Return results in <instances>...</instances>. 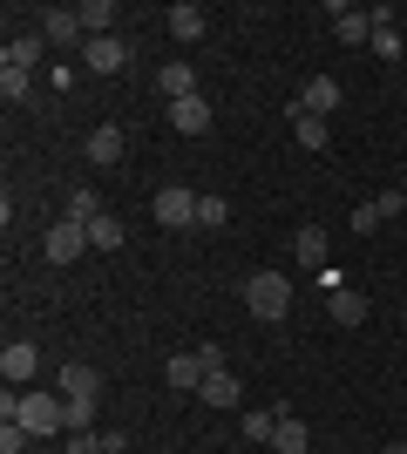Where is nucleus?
Listing matches in <instances>:
<instances>
[{"mask_svg": "<svg viewBox=\"0 0 407 454\" xmlns=\"http://www.w3.org/2000/svg\"><path fill=\"white\" fill-rule=\"evenodd\" d=\"M27 427H20V420H0V454H27Z\"/></svg>", "mask_w": 407, "mask_h": 454, "instance_id": "nucleus-29", "label": "nucleus"}, {"mask_svg": "<svg viewBox=\"0 0 407 454\" xmlns=\"http://www.w3.org/2000/svg\"><path fill=\"white\" fill-rule=\"evenodd\" d=\"M326 312H333V325H367V292H353V285H333L326 292Z\"/></svg>", "mask_w": 407, "mask_h": 454, "instance_id": "nucleus-11", "label": "nucleus"}, {"mask_svg": "<svg viewBox=\"0 0 407 454\" xmlns=\"http://www.w3.org/2000/svg\"><path fill=\"white\" fill-rule=\"evenodd\" d=\"M41 41H48V48H89V27H82L75 7H48V14H41Z\"/></svg>", "mask_w": 407, "mask_h": 454, "instance_id": "nucleus-4", "label": "nucleus"}, {"mask_svg": "<svg viewBox=\"0 0 407 454\" xmlns=\"http://www.w3.org/2000/svg\"><path fill=\"white\" fill-rule=\"evenodd\" d=\"M333 35L347 48H367L373 41V7H333Z\"/></svg>", "mask_w": 407, "mask_h": 454, "instance_id": "nucleus-12", "label": "nucleus"}, {"mask_svg": "<svg viewBox=\"0 0 407 454\" xmlns=\"http://www.w3.org/2000/svg\"><path fill=\"white\" fill-rule=\"evenodd\" d=\"M27 89H35V75H27V68H7V61H0V95H7V102H20Z\"/></svg>", "mask_w": 407, "mask_h": 454, "instance_id": "nucleus-26", "label": "nucleus"}, {"mask_svg": "<svg viewBox=\"0 0 407 454\" xmlns=\"http://www.w3.org/2000/svg\"><path fill=\"white\" fill-rule=\"evenodd\" d=\"M170 129H176V136H204V129H211V102H204V95L170 102Z\"/></svg>", "mask_w": 407, "mask_h": 454, "instance_id": "nucleus-13", "label": "nucleus"}, {"mask_svg": "<svg viewBox=\"0 0 407 454\" xmlns=\"http://www.w3.org/2000/svg\"><path fill=\"white\" fill-rule=\"evenodd\" d=\"M89 420H96V400H68V434H75V427H89Z\"/></svg>", "mask_w": 407, "mask_h": 454, "instance_id": "nucleus-31", "label": "nucleus"}, {"mask_svg": "<svg viewBox=\"0 0 407 454\" xmlns=\"http://www.w3.org/2000/svg\"><path fill=\"white\" fill-rule=\"evenodd\" d=\"M156 89L170 95V102H184V95H197V68L191 61H170V68H156Z\"/></svg>", "mask_w": 407, "mask_h": 454, "instance_id": "nucleus-20", "label": "nucleus"}, {"mask_svg": "<svg viewBox=\"0 0 407 454\" xmlns=\"http://www.w3.org/2000/svg\"><path fill=\"white\" fill-rule=\"evenodd\" d=\"M150 210H156V224H163V231H197V190L191 184H163Z\"/></svg>", "mask_w": 407, "mask_h": 454, "instance_id": "nucleus-3", "label": "nucleus"}, {"mask_svg": "<svg viewBox=\"0 0 407 454\" xmlns=\"http://www.w3.org/2000/svg\"><path fill=\"white\" fill-rule=\"evenodd\" d=\"M271 427H278V414H265V407L245 414V441H265V448H271Z\"/></svg>", "mask_w": 407, "mask_h": 454, "instance_id": "nucleus-27", "label": "nucleus"}, {"mask_svg": "<svg viewBox=\"0 0 407 454\" xmlns=\"http://www.w3.org/2000/svg\"><path fill=\"white\" fill-rule=\"evenodd\" d=\"M197 400H204V407H238V373H231V366H217V373H204Z\"/></svg>", "mask_w": 407, "mask_h": 454, "instance_id": "nucleus-16", "label": "nucleus"}, {"mask_svg": "<svg viewBox=\"0 0 407 454\" xmlns=\"http://www.w3.org/2000/svg\"><path fill=\"white\" fill-rule=\"evenodd\" d=\"M353 231H360V238H367V231H380V210L360 204V210H353Z\"/></svg>", "mask_w": 407, "mask_h": 454, "instance_id": "nucleus-33", "label": "nucleus"}, {"mask_svg": "<svg viewBox=\"0 0 407 454\" xmlns=\"http://www.w3.org/2000/svg\"><path fill=\"white\" fill-rule=\"evenodd\" d=\"M48 89H61V95L75 89V61H55V68H48Z\"/></svg>", "mask_w": 407, "mask_h": 454, "instance_id": "nucleus-32", "label": "nucleus"}, {"mask_svg": "<svg viewBox=\"0 0 407 454\" xmlns=\"http://www.w3.org/2000/svg\"><path fill=\"white\" fill-rule=\"evenodd\" d=\"M68 454H102V434L96 427H75V434H68Z\"/></svg>", "mask_w": 407, "mask_h": 454, "instance_id": "nucleus-30", "label": "nucleus"}, {"mask_svg": "<svg viewBox=\"0 0 407 454\" xmlns=\"http://www.w3.org/2000/svg\"><path fill=\"white\" fill-rule=\"evenodd\" d=\"M163 27H170L176 41H204V27H211V14H204L197 0H176L170 14H163Z\"/></svg>", "mask_w": 407, "mask_h": 454, "instance_id": "nucleus-14", "label": "nucleus"}, {"mask_svg": "<svg viewBox=\"0 0 407 454\" xmlns=\"http://www.w3.org/2000/svg\"><path fill=\"white\" fill-rule=\"evenodd\" d=\"M122 238H129V231H122V217H109V210L89 224V245H96V251H122Z\"/></svg>", "mask_w": 407, "mask_h": 454, "instance_id": "nucleus-22", "label": "nucleus"}, {"mask_svg": "<svg viewBox=\"0 0 407 454\" xmlns=\"http://www.w3.org/2000/svg\"><path fill=\"white\" fill-rule=\"evenodd\" d=\"M299 102H306L312 115H333L340 109V75H312L306 89H299Z\"/></svg>", "mask_w": 407, "mask_h": 454, "instance_id": "nucleus-18", "label": "nucleus"}, {"mask_svg": "<svg viewBox=\"0 0 407 454\" xmlns=\"http://www.w3.org/2000/svg\"><path fill=\"white\" fill-rule=\"evenodd\" d=\"M292 251H299V265H306V271H326V231H319V224L299 231V238H292Z\"/></svg>", "mask_w": 407, "mask_h": 454, "instance_id": "nucleus-21", "label": "nucleus"}, {"mask_svg": "<svg viewBox=\"0 0 407 454\" xmlns=\"http://www.w3.org/2000/svg\"><path fill=\"white\" fill-rule=\"evenodd\" d=\"M41 48H48V41H41V27H27V35H14V41H7V55H0V61H7V68H27V75H35Z\"/></svg>", "mask_w": 407, "mask_h": 454, "instance_id": "nucleus-19", "label": "nucleus"}, {"mask_svg": "<svg viewBox=\"0 0 407 454\" xmlns=\"http://www.w3.org/2000/svg\"><path fill=\"white\" fill-rule=\"evenodd\" d=\"M41 373V353L27 340H14V346H0V380H7V387H27V380Z\"/></svg>", "mask_w": 407, "mask_h": 454, "instance_id": "nucleus-9", "label": "nucleus"}, {"mask_svg": "<svg viewBox=\"0 0 407 454\" xmlns=\"http://www.w3.org/2000/svg\"><path fill=\"white\" fill-rule=\"evenodd\" d=\"M68 217H75V224H96V217H102V197H96L89 184H82V190H68Z\"/></svg>", "mask_w": 407, "mask_h": 454, "instance_id": "nucleus-24", "label": "nucleus"}, {"mask_svg": "<svg viewBox=\"0 0 407 454\" xmlns=\"http://www.w3.org/2000/svg\"><path fill=\"white\" fill-rule=\"evenodd\" d=\"M312 448V427L306 420H292V414H278V427H271V454H306Z\"/></svg>", "mask_w": 407, "mask_h": 454, "instance_id": "nucleus-17", "label": "nucleus"}, {"mask_svg": "<svg viewBox=\"0 0 407 454\" xmlns=\"http://www.w3.org/2000/svg\"><path fill=\"white\" fill-rule=\"evenodd\" d=\"M41 251H48V265H75L82 251H96V245H89V224H75V217H61V224L48 231V245H41Z\"/></svg>", "mask_w": 407, "mask_h": 454, "instance_id": "nucleus-5", "label": "nucleus"}, {"mask_svg": "<svg viewBox=\"0 0 407 454\" xmlns=\"http://www.w3.org/2000/svg\"><path fill=\"white\" fill-rule=\"evenodd\" d=\"M231 224V204L224 197H197V231H224Z\"/></svg>", "mask_w": 407, "mask_h": 454, "instance_id": "nucleus-25", "label": "nucleus"}, {"mask_svg": "<svg viewBox=\"0 0 407 454\" xmlns=\"http://www.w3.org/2000/svg\"><path fill=\"white\" fill-rule=\"evenodd\" d=\"M102 394V373L89 360H68L61 366V400H96Z\"/></svg>", "mask_w": 407, "mask_h": 454, "instance_id": "nucleus-15", "label": "nucleus"}, {"mask_svg": "<svg viewBox=\"0 0 407 454\" xmlns=\"http://www.w3.org/2000/svg\"><path fill=\"white\" fill-rule=\"evenodd\" d=\"M286 122H292V136H299V143H306V150H326V143H333V129H326V115H312L306 102H299V95H292V102H286Z\"/></svg>", "mask_w": 407, "mask_h": 454, "instance_id": "nucleus-8", "label": "nucleus"}, {"mask_svg": "<svg viewBox=\"0 0 407 454\" xmlns=\"http://www.w3.org/2000/svg\"><path fill=\"white\" fill-rule=\"evenodd\" d=\"M0 420H20L27 434H61L68 427V400H48V394H14L7 387V400H0Z\"/></svg>", "mask_w": 407, "mask_h": 454, "instance_id": "nucleus-1", "label": "nucleus"}, {"mask_svg": "<svg viewBox=\"0 0 407 454\" xmlns=\"http://www.w3.org/2000/svg\"><path fill=\"white\" fill-rule=\"evenodd\" d=\"M82 68H89V75H116V68H129V41H122V35L89 41V48H82Z\"/></svg>", "mask_w": 407, "mask_h": 454, "instance_id": "nucleus-7", "label": "nucleus"}, {"mask_svg": "<svg viewBox=\"0 0 407 454\" xmlns=\"http://www.w3.org/2000/svg\"><path fill=\"white\" fill-rule=\"evenodd\" d=\"M373 210H380V224L407 217V190H380V197H373Z\"/></svg>", "mask_w": 407, "mask_h": 454, "instance_id": "nucleus-28", "label": "nucleus"}, {"mask_svg": "<svg viewBox=\"0 0 407 454\" xmlns=\"http://www.w3.org/2000/svg\"><path fill=\"white\" fill-rule=\"evenodd\" d=\"M245 312H252V319H265V325L286 319V312H292L286 271H252V278H245Z\"/></svg>", "mask_w": 407, "mask_h": 454, "instance_id": "nucleus-2", "label": "nucleus"}, {"mask_svg": "<svg viewBox=\"0 0 407 454\" xmlns=\"http://www.w3.org/2000/svg\"><path fill=\"white\" fill-rule=\"evenodd\" d=\"M387 454H407V448H387Z\"/></svg>", "mask_w": 407, "mask_h": 454, "instance_id": "nucleus-34", "label": "nucleus"}, {"mask_svg": "<svg viewBox=\"0 0 407 454\" xmlns=\"http://www.w3.org/2000/svg\"><path fill=\"white\" fill-rule=\"evenodd\" d=\"M204 373H211V360H204V353H170V366H163V380H170L176 394H197V387H204Z\"/></svg>", "mask_w": 407, "mask_h": 454, "instance_id": "nucleus-10", "label": "nucleus"}, {"mask_svg": "<svg viewBox=\"0 0 407 454\" xmlns=\"http://www.w3.org/2000/svg\"><path fill=\"white\" fill-rule=\"evenodd\" d=\"M75 14H82V27H89V41H102V35H109V20H116V7H109V0H82Z\"/></svg>", "mask_w": 407, "mask_h": 454, "instance_id": "nucleus-23", "label": "nucleus"}, {"mask_svg": "<svg viewBox=\"0 0 407 454\" xmlns=\"http://www.w3.org/2000/svg\"><path fill=\"white\" fill-rule=\"evenodd\" d=\"M82 150H89V163H96V170H116L122 150H129V129H122V122H102V129H89V143H82Z\"/></svg>", "mask_w": 407, "mask_h": 454, "instance_id": "nucleus-6", "label": "nucleus"}]
</instances>
